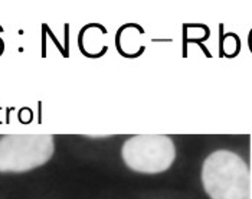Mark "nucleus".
Here are the masks:
<instances>
[{
    "instance_id": "f257e3e1",
    "label": "nucleus",
    "mask_w": 252,
    "mask_h": 199,
    "mask_svg": "<svg viewBox=\"0 0 252 199\" xmlns=\"http://www.w3.org/2000/svg\"><path fill=\"white\" fill-rule=\"evenodd\" d=\"M202 182L212 199H251V173L241 156L228 150L209 155L202 167Z\"/></svg>"
},
{
    "instance_id": "f03ea898",
    "label": "nucleus",
    "mask_w": 252,
    "mask_h": 199,
    "mask_svg": "<svg viewBox=\"0 0 252 199\" xmlns=\"http://www.w3.org/2000/svg\"><path fill=\"white\" fill-rule=\"evenodd\" d=\"M55 150L51 134H7L0 139V172H28L42 166Z\"/></svg>"
},
{
    "instance_id": "7ed1b4c3",
    "label": "nucleus",
    "mask_w": 252,
    "mask_h": 199,
    "mask_svg": "<svg viewBox=\"0 0 252 199\" xmlns=\"http://www.w3.org/2000/svg\"><path fill=\"white\" fill-rule=\"evenodd\" d=\"M126 165L140 173H161L175 162L173 140L163 134H140L127 140L121 150Z\"/></svg>"
}]
</instances>
